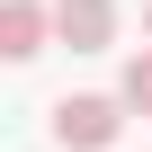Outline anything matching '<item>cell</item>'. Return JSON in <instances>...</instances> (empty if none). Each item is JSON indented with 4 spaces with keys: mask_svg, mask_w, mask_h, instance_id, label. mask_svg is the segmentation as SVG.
<instances>
[{
    "mask_svg": "<svg viewBox=\"0 0 152 152\" xmlns=\"http://www.w3.org/2000/svg\"><path fill=\"white\" fill-rule=\"evenodd\" d=\"M116 134H125V99H99V90L54 99V143L63 152H107Z\"/></svg>",
    "mask_w": 152,
    "mask_h": 152,
    "instance_id": "cell-1",
    "label": "cell"
},
{
    "mask_svg": "<svg viewBox=\"0 0 152 152\" xmlns=\"http://www.w3.org/2000/svg\"><path fill=\"white\" fill-rule=\"evenodd\" d=\"M54 36L72 54H107L116 45V0H54Z\"/></svg>",
    "mask_w": 152,
    "mask_h": 152,
    "instance_id": "cell-2",
    "label": "cell"
},
{
    "mask_svg": "<svg viewBox=\"0 0 152 152\" xmlns=\"http://www.w3.org/2000/svg\"><path fill=\"white\" fill-rule=\"evenodd\" d=\"M45 27H54V9H45V0H0V54H9V63L45 54Z\"/></svg>",
    "mask_w": 152,
    "mask_h": 152,
    "instance_id": "cell-3",
    "label": "cell"
},
{
    "mask_svg": "<svg viewBox=\"0 0 152 152\" xmlns=\"http://www.w3.org/2000/svg\"><path fill=\"white\" fill-rule=\"evenodd\" d=\"M116 99H125L134 116H152V45H143V54L125 63V81H116Z\"/></svg>",
    "mask_w": 152,
    "mask_h": 152,
    "instance_id": "cell-4",
    "label": "cell"
},
{
    "mask_svg": "<svg viewBox=\"0 0 152 152\" xmlns=\"http://www.w3.org/2000/svg\"><path fill=\"white\" fill-rule=\"evenodd\" d=\"M143 27H152V0H143Z\"/></svg>",
    "mask_w": 152,
    "mask_h": 152,
    "instance_id": "cell-5",
    "label": "cell"
}]
</instances>
